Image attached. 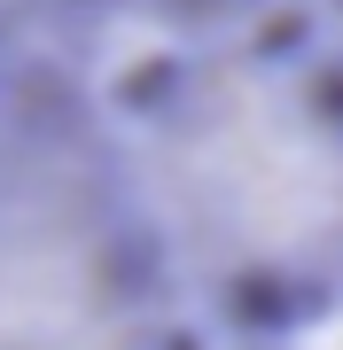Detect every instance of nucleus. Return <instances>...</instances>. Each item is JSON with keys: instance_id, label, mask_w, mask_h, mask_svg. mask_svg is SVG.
Segmentation results:
<instances>
[{"instance_id": "nucleus-1", "label": "nucleus", "mask_w": 343, "mask_h": 350, "mask_svg": "<svg viewBox=\"0 0 343 350\" xmlns=\"http://www.w3.org/2000/svg\"><path fill=\"white\" fill-rule=\"evenodd\" d=\"M179 288L320 312L343 288V86L273 55H211L117 125Z\"/></svg>"}, {"instance_id": "nucleus-2", "label": "nucleus", "mask_w": 343, "mask_h": 350, "mask_svg": "<svg viewBox=\"0 0 343 350\" xmlns=\"http://www.w3.org/2000/svg\"><path fill=\"white\" fill-rule=\"evenodd\" d=\"M179 273L117 125L71 101L0 109V350H149Z\"/></svg>"}]
</instances>
